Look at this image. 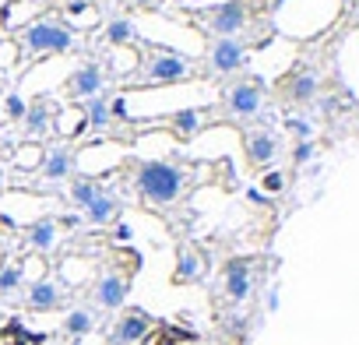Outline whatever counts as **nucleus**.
Returning a JSON list of instances; mask_svg holds the SVG:
<instances>
[{
  "instance_id": "nucleus-1",
  "label": "nucleus",
  "mask_w": 359,
  "mask_h": 345,
  "mask_svg": "<svg viewBox=\"0 0 359 345\" xmlns=\"http://www.w3.org/2000/svg\"><path fill=\"white\" fill-rule=\"evenodd\" d=\"M134 187L148 208H169L187 191V169L172 158H144L134 165Z\"/></svg>"
},
{
  "instance_id": "nucleus-2",
  "label": "nucleus",
  "mask_w": 359,
  "mask_h": 345,
  "mask_svg": "<svg viewBox=\"0 0 359 345\" xmlns=\"http://www.w3.org/2000/svg\"><path fill=\"white\" fill-rule=\"evenodd\" d=\"M22 57H46V53H67L74 50V29L60 18H36L18 32Z\"/></svg>"
},
{
  "instance_id": "nucleus-3",
  "label": "nucleus",
  "mask_w": 359,
  "mask_h": 345,
  "mask_svg": "<svg viewBox=\"0 0 359 345\" xmlns=\"http://www.w3.org/2000/svg\"><path fill=\"white\" fill-rule=\"evenodd\" d=\"M194 74L191 60L176 50H162L155 46L151 57L144 60V71H141V81L144 85H176V81H187Z\"/></svg>"
},
{
  "instance_id": "nucleus-4",
  "label": "nucleus",
  "mask_w": 359,
  "mask_h": 345,
  "mask_svg": "<svg viewBox=\"0 0 359 345\" xmlns=\"http://www.w3.org/2000/svg\"><path fill=\"white\" fill-rule=\"evenodd\" d=\"M198 15L212 36H240L250 22V0H222V4H212Z\"/></svg>"
},
{
  "instance_id": "nucleus-5",
  "label": "nucleus",
  "mask_w": 359,
  "mask_h": 345,
  "mask_svg": "<svg viewBox=\"0 0 359 345\" xmlns=\"http://www.w3.org/2000/svg\"><path fill=\"white\" fill-rule=\"evenodd\" d=\"M250 50L240 36H215L208 46V67L212 74H236L240 67H247Z\"/></svg>"
},
{
  "instance_id": "nucleus-6",
  "label": "nucleus",
  "mask_w": 359,
  "mask_h": 345,
  "mask_svg": "<svg viewBox=\"0 0 359 345\" xmlns=\"http://www.w3.org/2000/svg\"><path fill=\"white\" fill-rule=\"evenodd\" d=\"M264 106V85L261 78H243L226 92V113L233 120H254Z\"/></svg>"
},
{
  "instance_id": "nucleus-7",
  "label": "nucleus",
  "mask_w": 359,
  "mask_h": 345,
  "mask_svg": "<svg viewBox=\"0 0 359 345\" xmlns=\"http://www.w3.org/2000/svg\"><path fill=\"white\" fill-rule=\"evenodd\" d=\"M151 327H155L151 313H144L141 306H134V310H127V313L116 317L113 331L106 334V345H144L151 338Z\"/></svg>"
},
{
  "instance_id": "nucleus-8",
  "label": "nucleus",
  "mask_w": 359,
  "mask_h": 345,
  "mask_svg": "<svg viewBox=\"0 0 359 345\" xmlns=\"http://www.w3.org/2000/svg\"><path fill=\"white\" fill-rule=\"evenodd\" d=\"M127 292H130V271L109 268L106 275H99V282L92 289V303L99 310H120L127 303Z\"/></svg>"
},
{
  "instance_id": "nucleus-9",
  "label": "nucleus",
  "mask_w": 359,
  "mask_h": 345,
  "mask_svg": "<svg viewBox=\"0 0 359 345\" xmlns=\"http://www.w3.org/2000/svg\"><path fill=\"white\" fill-rule=\"evenodd\" d=\"M222 292L229 303H243L254 292V264L250 257H229L222 268Z\"/></svg>"
},
{
  "instance_id": "nucleus-10",
  "label": "nucleus",
  "mask_w": 359,
  "mask_h": 345,
  "mask_svg": "<svg viewBox=\"0 0 359 345\" xmlns=\"http://www.w3.org/2000/svg\"><path fill=\"white\" fill-rule=\"evenodd\" d=\"M67 303V289L57 278H36L25 292V310L29 313H53Z\"/></svg>"
},
{
  "instance_id": "nucleus-11",
  "label": "nucleus",
  "mask_w": 359,
  "mask_h": 345,
  "mask_svg": "<svg viewBox=\"0 0 359 345\" xmlns=\"http://www.w3.org/2000/svg\"><path fill=\"white\" fill-rule=\"evenodd\" d=\"M67 95L81 106V102H88L92 95H102V88H106V71H102V64H95V60H88V64H81L71 78H67Z\"/></svg>"
},
{
  "instance_id": "nucleus-12",
  "label": "nucleus",
  "mask_w": 359,
  "mask_h": 345,
  "mask_svg": "<svg viewBox=\"0 0 359 345\" xmlns=\"http://www.w3.org/2000/svg\"><path fill=\"white\" fill-rule=\"evenodd\" d=\"M208 271V257L198 243H180L176 247V268H172V285H187V282H201Z\"/></svg>"
},
{
  "instance_id": "nucleus-13",
  "label": "nucleus",
  "mask_w": 359,
  "mask_h": 345,
  "mask_svg": "<svg viewBox=\"0 0 359 345\" xmlns=\"http://www.w3.org/2000/svg\"><path fill=\"white\" fill-rule=\"evenodd\" d=\"M39 172L46 184H67L74 177V148L71 144H53L43 151V162H39Z\"/></svg>"
},
{
  "instance_id": "nucleus-14",
  "label": "nucleus",
  "mask_w": 359,
  "mask_h": 345,
  "mask_svg": "<svg viewBox=\"0 0 359 345\" xmlns=\"http://www.w3.org/2000/svg\"><path fill=\"white\" fill-rule=\"evenodd\" d=\"M243 151H247V162L250 165H268L275 155H278V137L264 127H254L243 134Z\"/></svg>"
},
{
  "instance_id": "nucleus-15",
  "label": "nucleus",
  "mask_w": 359,
  "mask_h": 345,
  "mask_svg": "<svg viewBox=\"0 0 359 345\" xmlns=\"http://www.w3.org/2000/svg\"><path fill=\"white\" fill-rule=\"evenodd\" d=\"M57 106H50V99H36L25 106V116H22V127H25V137H43L50 130V123L57 120Z\"/></svg>"
},
{
  "instance_id": "nucleus-16",
  "label": "nucleus",
  "mask_w": 359,
  "mask_h": 345,
  "mask_svg": "<svg viewBox=\"0 0 359 345\" xmlns=\"http://www.w3.org/2000/svg\"><path fill=\"white\" fill-rule=\"evenodd\" d=\"M81 215H85L92 226H109V222H116V215H120V194L102 184L99 194H95V201H92Z\"/></svg>"
},
{
  "instance_id": "nucleus-17",
  "label": "nucleus",
  "mask_w": 359,
  "mask_h": 345,
  "mask_svg": "<svg viewBox=\"0 0 359 345\" xmlns=\"http://www.w3.org/2000/svg\"><path fill=\"white\" fill-rule=\"evenodd\" d=\"M57 236H60V222H57V215H43V219H36V222L25 229V243H29L32 250H39V254H53Z\"/></svg>"
},
{
  "instance_id": "nucleus-18",
  "label": "nucleus",
  "mask_w": 359,
  "mask_h": 345,
  "mask_svg": "<svg viewBox=\"0 0 359 345\" xmlns=\"http://www.w3.org/2000/svg\"><path fill=\"white\" fill-rule=\"evenodd\" d=\"M95 324H99V310L95 306H74V310H67L60 327H64V334L71 341H78V338H88L95 331Z\"/></svg>"
},
{
  "instance_id": "nucleus-19",
  "label": "nucleus",
  "mask_w": 359,
  "mask_h": 345,
  "mask_svg": "<svg viewBox=\"0 0 359 345\" xmlns=\"http://www.w3.org/2000/svg\"><path fill=\"white\" fill-rule=\"evenodd\" d=\"M317 92H320V78L313 74V71H296V74H289L285 78V95L292 99V102H313L317 99Z\"/></svg>"
},
{
  "instance_id": "nucleus-20",
  "label": "nucleus",
  "mask_w": 359,
  "mask_h": 345,
  "mask_svg": "<svg viewBox=\"0 0 359 345\" xmlns=\"http://www.w3.org/2000/svg\"><path fill=\"white\" fill-rule=\"evenodd\" d=\"M205 109H176L172 116H169V127L180 134V137H194V134H201L205 130Z\"/></svg>"
},
{
  "instance_id": "nucleus-21",
  "label": "nucleus",
  "mask_w": 359,
  "mask_h": 345,
  "mask_svg": "<svg viewBox=\"0 0 359 345\" xmlns=\"http://www.w3.org/2000/svg\"><path fill=\"white\" fill-rule=\"evenodd\" d=\"M81 113H85L88 130H106L113 123V113H109V99L106 95H92L88 102H81Z\"/></svg>"
},
{
  "instance_id": "nucleus-22",
  "label": "nucleus",
  "mask_w": 359,
  "mask_h": 345,
  "mask_svg": "<svg viewBox=\"0 0 359 345\" xmlns=\"http://www.w3.org/2000/svg\"><path fill=\"white\" fill-rule=\"evenodd\" d=\"M22 285H25V264L22 261H4L0 264V296L11 299V296L22 292Z\"/></svg>"
},
{
  "instance_id": "nucleus-23",
  "label": "nucleus",
  "mask_w": 359,
  "mask_h": 345,
  "mask_svg": "<svg viewBox=\"0 0 359 345\" xmlns=\"http://www.w3.org/2000/svg\"><path fill=\"white\" fill-rule=\"evenodd\" d=\"M137 39V29L130 18H109V25L102 29V43L106 46H130Z\"/></svg>"
},
{
  "instance_id": "nucleus-24",
  "label": "nucleus",
  "mask_w": 359,
  "mask_h": 345,
  "mask_svg": "<svg viewBox=\"0 0 359 345\" xmlns=\"http://www.w3.org/2000/svg\"><path fill=\"white\" fill-rule=\"evenodd\" d=\"M67 184H71V201H74L81 212L95 201V194H99V187H102V180H95V177H78V172H74Z\"/></svg>"
},
{
  "instance_id": "nucleus-25",
  "label": "nucleus",
  "mask_w": 359,
  "mask_h": 345,
  "mask_svg": "<svg viewBox=\"0 0 359 345\" xmlns=\"http://www.w3.org/2000/svg\"><path fill=\"white\" fill-rule=\"evenodd\" d=\"M64 11H67L71 18H81L85 25H95V8H92V0H71Z\"/></svg>"
},
{
  "instance_id": "nucleus-26",
  "label": "nucleus",
  "mask_w": 359,
  "mask_h": 345,
  "mask_svg": "<svg viewBox=\"0 0 359 345\" xmlns=\"http://www.w3.org/2000/svg\"><path fill=\"white\" fill-rule=\"evenodd\" d=\"M15 162H18V165H29V169H39V162H43V148H36V144H29V148H18Z\"/></svg>"
},
{
  "instance_id": "nucleus-27",
  "label": "nucleus",
  "mask_w": 359,
  "mask_h": 345,
  "mask_svg": "<svg viewBox=\"0 0 359 345\" xmlns=\"http://www.w3.org/2000/svg\"><path fill=\"white\" fill-rule=\"evenodd\" d=\"M313 151H317V144H313V141H296V148H292V162H296V165H303V162H310V158H313Z\"/></svg>"
},
{
  "instance_id": "nucleus-28",
  "label": "nucleus",
  "mask_w": 359,
  "mask_h": 345,
  "mask_svg": "<svg viewBox=\"0 0 359 345\" xmlns=\"http://www.w3.org/2000/svg\"><path fill=\"white\" fill-rule=\"evenodd\" d=\"M285 127H289V130H292L299 141H310V123H306V120H299V116H289V120H285Z\"/></svg>"
},
{
  "instance_id": "nucleus-29",
  "label": "nucleus",
  "mask_w": 359,
  "mask_h": 345,
  "mask_svg": "<svg viewBox=\"0 0 359 345\" xmlns=\"http://www.w3.org/2000/svg\"><path fill=\"white\" fill-rule=\"evenodd\" d=\"M282 187H285V172H268V177H264V191L278 194Z\"/></svg>"
},
{
  "instance_id": "nucleus-30",
  "label": "nucleus",
  "mask_w": 359,
  "mask_h": 345,
  "mask_svg": "<svg viewBox=\"0 0 359 345\" xmlns=\"http://www.w3.org/2000/svg\"><path fill=\"white\" fill-rule=\"evenodd\" d=\"M8 116H11V120H22V116H25V102H22V95H8Z\"/></svg>"
},
{
  "instance_id": "nucleus-31",
  "label": "nucleus",
  "mask_w": 359,
  "mask_h": 345,
  "mask_svg": "<svg viewBox=\"0 0 359 345\" xmlns=\"http://www.w3.org/2000/svg\"><path fill=\"white\" fill-rule=\"evenodd\" d=\"M109 113H113V120H127V99L123 95L109 99Z\"/></svg>"
},
{
  "instance_id": "nucleus-32",
  "label": "nucleus",
  "mask_w": 359,
  "mask_h": 345,
  "mask_svg": "<svg viewBox=\"0 0 359 345\" xmlns=\"http://www.w3.org/2000/svg\"><path fill=\"white\" fill-rule=\"evenodd\" d=\"M134 236V229L127 226V222H113V240H120V243H127Z\"/></svg>"
},
{
  "instance_id": "nucleus-33",
  "label": "nucleus",
  "mask_w": 359,
  "mask_h": 345,
  "mask_svg": "<svg viewBox=\"0 0 359 345\" xmlns=\"http://www.w3.org/2000/svg\"><path fill=\"white\" fill-rule=\"evenodd\" d=\"M11 60H15V46H11V43H4V46H0V64L8 67Z\"/></svg>"
},
{
  "instance_id": "nucleus-34",
  "label": "nucleus",
  "mask_w": 359,
  "mask_h": 345,
  "mask_svg": "<svg viewBox=\"0 0 359 345\" xmlns=\"http://www.w3.org/2000/svg\"><path fill=\"white\" fill-rule=\"evenodd\" d=\"M57 222H60V229H74V226L81 222V215H60Z\"/></svg>"
},
{
  "instance_id": "nucleus-35",
  "label": "nucleus",
  "mask_w": 359,
  "mask_h": 345,
  "mask_svg": "<svg viewBox=\"0 0 359 345\" xmlns=\"http://www.w3.org/2000/svg\"><path fill=\"white\" fill-rule=\"evenodd\" d=\"M130 4H134V8H144V11H148V8H155V4H158V0H130Z\"/></svg>"
},
{
  "instance_id": "nucleus-36",
  "label": "nucleus",
  "mask_w": 359,
  "mask_h": 345,
  "mask_svg": "<svg viewBox=\"0 0 359 345\" xmlns=\"http://www.w3.org/2000/svg\"><path fill=\"white\" fill-rule=\"evenodd\" d=\"M275 306H278V289L268 292V310H275Z\"/></svg>"
},
{
  "instance_id": "nucleus-37",
  "label": "nucleus",
  "mask_w": 359,
  "mask_h": 345,
  "mask_svg": "<svg viewBox=\"0 0 359 345\" xmlns=\"http://www.w3.org/2000/svg\"><path fill=\"white\" fill-rule=\"evenodd\" d=\"M0 4H8V0H0Z\"/></svg>"
}]
</instances>
